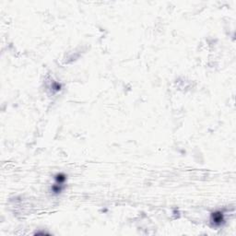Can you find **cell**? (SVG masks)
I'll return each instance as SVG.
<instances>
[{
    "instance_id": "obj_1",
    "label": "cell",
    "mask_w": 236,
    "mask_h": 236,
    "mask_svg": "<svg viewBox=\"0 0 236 236\" xmlns=\"http://www.w3.org/2000/svg\"><path fill=\"white\" fill-rule=\"evenodd\" d=\"M212 217H213V221H214V223L216 225H220L221 223L223 222V220H223V215L220 212L213 213Z\"/></svg>"
}]
</instances>
